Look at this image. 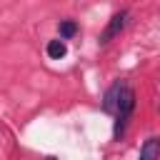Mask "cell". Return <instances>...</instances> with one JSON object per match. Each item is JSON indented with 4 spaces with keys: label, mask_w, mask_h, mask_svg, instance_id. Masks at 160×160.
<instances>
[{
    "label": "cell",
    "mask_w": 160,
    "mask_h": 160,
    "mask_svg": "<svg viewBox=\"0 0 160 160\" xmlns=\"http://www.w3.org/2000/svg\"><path fill=\"white\" fill-rule=\"evenodd\" d=\"M132 110H135V90L125 82V85H122V90H120L118 105H115V138H120V135H122V130H125V125H128V120H130Z\"/></svg>",
    "instance_id": "1"
},
{
    "label": "cell",
    "mask_w": 160,
    "mask_h": 160,
    "mask_svg": "<svg viewBox=\"0 0 160 160\" xmlns=\"http://www.w3.org/2000/svg\"><path fill=\"white\" fill-rule=\"evenodd\" d=\"M125 20H128V12H118V15H112L110 22H108V28L100 32V42L105 45V42H110L115 35H120V30L125 28Z\"/></svg>",
    "instance_id": "2"
},
{
    "label": "cell",
    "mask_w": 160,
    "mask_h": 160,
    "mask_svg": "<svg viewBox=\"0 0 160 160\" xmlns=\"http://www.w3.org/2000/svg\"><path fill=\"white\" fill-rule=\"evenodd\" d=\"M122 80H118L108 92H105V100H102V108H105V112H115V105H118V98H120V90H122Z\"/></svg>",
    "instance_id": "3"
},
{
    "label": "cell",
    "mask_w": 160,
    "mask_h": 160,
    "mask_svg": "<svg viewBox=\"0 0 160 160\" xmlns=\"http://www.w3.org/2000/svg\"><path fill=\"white\" fill-rule=\"evenodd\" d=\"M158 152H160V140L158 138H148L140 148V160H158Z\"/></svg>",
    "instance_id": "4"
},
{
    "label": "cell",
    "mask_w": 160,
    "mask_h": 160,
    "mask_svg": "<svg viewBox=\"0 0 160 160\" xmlns=\"http://www.w3.org/2000/svg\"><path fill=\"white\" fill-rule=\"evenodd\" d=\"M65 52H68V48H65V42H62V40H50V42H48V58L60 60Z\"/></svg>",
    "instance_id": "5"
},
{
    "label": "cell",
    "mask_w": 160,
    "mask_h": 160,
    "mask_svg": "<svg viewBox=\"0 0 160 160\" xmlns=\"http://www.w3.org/2000/svg\"><path fill=\"white\" fill-rule=\"evenodd\" d=\"M58 30H60V38H72V35L78 32V25H75V22H70V20H62Z\"/></svg>",
    "instance_id": "6"
}]
</instances>
